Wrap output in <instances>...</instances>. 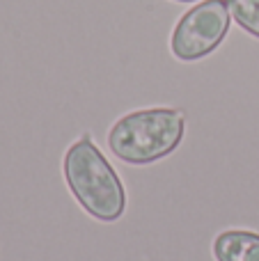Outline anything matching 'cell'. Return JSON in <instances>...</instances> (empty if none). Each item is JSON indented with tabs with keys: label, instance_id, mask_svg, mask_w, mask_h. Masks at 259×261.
Wrapping results in <instances>:
<instances>
[{
	"label": "cell",
	"instance_id": "2",
	"mask_svg": "<svg viewBox=\"0 0 259 261\" xmlns=\"http://www.w3.org/2000/svg\"><path fill=\"white\" fill-rule=\"evenodd\" d=\"M186 133V115L179 108H145L122 115L108 130L113 156L128 165H149L170 156Z\"/></svg>",
	"mask_w": 259,
	"mask_h": 261
},
{
	"label": "cell",
	"instance_id": "4",
	"mask_svg": "<svg viewBox=\"0 0 259 261\" xmlns=\"http://www.w3.org/2000/svg\"><path fill=\"white\" fill-rule=\"evenodd\" d=\"M216 261H259V234L248 229H227L214 239Z\"/></svg>",
	"mask_w": 259,
	"mask_h": 261
},
{
	"label": "cell",
	"instance_id": "1",
	"mask_svg": "<svg viewBox=\"0 0 259 261\" xmlns=\"http://www.w3.org/2000/svg\"><path fill=\"white\" fill-rule=\"evenodd\" d=\"M64 181L87 216L101 222H115L126 211V190L90 135H83L64 151Z\"/></svg>",
	"mask_w": 259,
	"mask_h": 261
},
{
	"label": "cell",
	"instance_id": "6",
	"mask_svg": "<svg viewBox=\"0 0 259 261\" xmlns=\"http://www.w3.org/2000/svg\"><path fill=\"white\" fill-rule=\"evenodd\" d=\"M177 3H197V0H177Z\"/></svg>",
	"mask_w": 259,
	"mask_h": 261
},
{
	"label": "cell",
	"instance_id": "5",
	"mask_svg": "<svg viewBox=\"0 0 259 261\" xmlns=\"http://www.w3.org/2000/svg\"><path fill=\"white\" fill-rule=\"evenodd\" d=\"M225 5L234 21L259 39V0H225Z\"/></svg>",
	"mask_w": 259,
	"mask_h": 261
},
{
	"label": "cell",
	"instance_id": "3",
	"mask_svg": "<svg viewBox=\"0 0 259 261\" xmlns=\"http://www.w3.org/2000/svg\"><path fill=\"white\" fill-rule=\"evenodd\" d=\"M229 14L225 0H202L177 21L170 37V50L182 62H197L211 55L229 32Z\"/></svg>",
	"mask_w": 259,
	"mask_h": 261
}]
</instances>
